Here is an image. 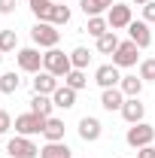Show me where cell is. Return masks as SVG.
I'll use <instances>...</instances> for the list:
<instances>
[{"label": "cell", "instance_id": "obj_1", "mask_svg": "<svg viewBox=\"0 0 155 158\" xmlns=\"http://www.w3.org/2000/svg\"><path fill=\"white\" fill-rule=\"evenodd\" d=\"M31 40L37 43L40 49H55L61 40V31L52 24V21H37L34 27H31Z\"/></svg>", "mask_w": 155, "mask_h": 158}, {"label": "cell", "instance_id": "obj_2", "mask_svg": "<svg viewBox=\"0 0 155 158\" xmlns=\"http://www.w3.org/2000/svg\"><path fill=\"white\" fill-rule=\"evenodd\" d=\"M43 70H49L52 76H67L70 70H73V64H70V55H64L61 49H49L46 55H43Z\"/></svg>", "mask_w": 155, "mask_h": 158}, {"label": "cell", "instance_id": "obj_3", "mask_svg": "<svg viewBox=\"0 0 155 158\" xmlns=\"http://www.w3.org/2000/svg\"><path fill=\"white\" fill-rule=\"evenodd\" d=\"M125 140H128V146H134V149L152 146V140H155V128H152V125H146V122H137V125H131V128H128Z\"/></svg>", "mask_w": 155, "mask_h": 158}, {"label": "cell", "instance_id": "obj_4", "mask_svg": "<svg viewBox=\"0 0 155 158\" xmlns=\"http://www.w3.org/2000/svg\"><path fill=\"white\" fill-rule=\"evenodd\" d=\"M46 128V118L37 116V113H24V116H15V131L21 137H34V134H43Z\"/></svg>", "mask_w": 155, "mask_h": 158}, {"label": "cell", "instance_id": "obj_5", "mask_svg": "<svg viewBox=\"0 0 155 158\" xmlns=\"http://www.w3.org/2000/svg\"><path fill=\"white\" fill-rule=\"evenodd\" d=\"M137 52H140V46H137L134 40H125V43H119V49L113 52V64H116L119 70H122V67H134L137 64Z\"/></svg>", "mask_w": 155, "mask_h": 158}, {"label": "cell", "instance_id": "obj_6", "mask_svg": "<svg viewBox=\"0 0 155 158\" xmlns=\"http://www.w3.org/2000/svg\"><path fill=\"white\" fill-rule=\"evenodd\" d=\"M6 152H9L12 158H37L40 155V149L34 146V140H31V137H21V134L6 143Z\"/></svg>", "mask_w": 155, "mask_h": 158}, {"label": "cell", "instance_id": "obj_7", "mask_svg": "<svg viewBox=\"0 0 155 158\" xmlns=\"http://www.w3.org/2000/svg\"><path fill=\"white\" fill-rule=\"evenodd\" d=\"M107 21H110V31H122L134 21V12L128 3H113V9L107 12Z\"/></svg>", "mask_w": 155, "mask_h": 158}, {"label": "cell", "instance_id": "obj_8", "mask_svg": "<svg viewBox=\"0 0 155 158\" xmlns=\"http://www.w3.org/2000/svg\"><path fill=\"white\" fill-rule=\"evenodd\" d=\"M15 61H19V70H24V73H40V67H43V55L34 46L31 49H19Z\"/></svg>", "mask_w": 155, "mask_h": 158}, {"label": "cell", "instance_id": "obj_9", "mask_svg": "<svg viewBox=\"0 0 155 158\" xmlns=\"http://www.w3.org/2000/svg\"><path fill=\"white\" fill-rule=\"evenodd\" d=\"M94 82L100 85V88H116L119 82H122V73H119L116 64H103V67L94 70Z\"/></svg>", "mask_w": 155, "mask_h": 158}, {"label": "cell", "instance_id": "obj_10", "mask_svg": "<svg viewBox=\"0 0 155 158\" xmlns=\"http://www.w3.org/2000/svg\"><path fill=\"white\" fill-rule=\"evenodd\" d=\"M122 118L128 122V125H137V122H143V116H146V106L140 103V98H125V103H122Z\"/></svg>", "mask_w": 155, "mask_h": 158}, {"label": "cell", "instance_id": "obj_11", "mask_svg": "<svg viewBox=\"0 0 155 158\" xmlns=\"http://www.w3.org/2000/svg\"><path fill=\"white\" fill-rule=\"evenodd\" d=\"M31 85H34V94H49V98H52V94L58 91V76H52L49 70H40Z\"/></svg>", "mask_w": 155, "mask_h": 158}, {"label": "cell", "instance_id": "obj_12", "mask_svg": "<svg viewBox=\"0 0 155 158\" xmlns=\"http://www.w3.org/2000/svg\"><path fill=\"white\" fill-rule=\"evenodd\" d=\"M100 134H103V125H100L94 116L79 118V137L85 140V143H94V140H100Z\"/></svg>", "mask_w": 155, "mask_h": 158}, {"label": "cell", "instance_id": "obj_13", "mask_svg": "<svg viewBox=\"0 0 155 158\" xmlns=\"http://www.w3.org/2000/svg\"><path fill=\"white\" fill-rule=\"evenodd\" d=\"M128 37L134 40L140 49H146L152 43V31H149V21H131L128 24Z\"/></svg>", "mask_w": 155, "mask_h": 158}, {"label": "cell", "instance_id": "obj_14", "mask_svg": "<svg viewBox=\"0 0 155 158\" xmlns=\"http://www.w3.org/2000/svg\"><path fill=\"white\" fill-rule=\"evenodd\" d=\"M122 103H125V94H122V88H103V94H100V106L103 110H110V113H116L122 110Z\"/></svg>", "mask_w": 155, "mask_h": 158}, {"label": "cell", "instance_id": "obj_15", "mask_svg": "<svg viewBox=\"0 0 155 158\" xmlns=\"http://www.w3.org/2000/svg\"><path fill=\"white\" fill-rule=\"evenodd\" d=\"M43 137H46V143H61L64 140V122L49 116L46 118V128H43Z\"/></svg>", "mask_w": 155, "mask_h": 158}, {"label": "cell", "instance_id": "obj_16", "mask_svg": "<svg viewBox=\"0 0 155 158\" xmlns=\"http://www.w3.org/2000/svg\"><path fill=\"white\" fill-rule=\"evenodd\" d=\"M52 103L61 106V110H70V106H76V91L70 85H58V91L52 94Z\"/></svg>", "mask_w": 155, "mask_h": 158}, {"label": "cell", "instance_id": "obj_17", "mask_svg": "<svg viewBox=\"0 0 155 158\" xmlns=\"http://www.w3.org/2000/svg\"><path fill=\"white\" fill-rule=\"evenodd\" d=\"M52 110H55V103H52L49 94H34V98H31V113L49 118V116H52Z\"/></svg>", "mask_w": 155, "mask_h": 158}, {"label": "cell", "instance_id": "obj_18", "mask_svg": "<svg viewBox=\"0 0 155 158\" xmlns=\"http://www.w3.org/2000/svg\"><path fill=\"white\" fill-rule=\"evenodd\" d=\"M40 158H73V152H70V146L61 140V143H46V146L40 149Z\"/></svg>", "mask_w": 155, "mask_h": 158}, {"label": "cell", "instance_id": "obj_19", "mask_svg": "<svg viewBox=\"0 0 155 158\" xmlns=\"http://www.w3.org/2000/svg\"><path fill=\"white\" fill-rule=\"evenodd\" d=\"M79 6L91 19V15H100V12H110L113 9V0H79Z\"/></svg>", "mask_w": 155, "mask_h": 158}, {"label": "cell", "instance_id": "obj_20", "mask_svg": "<svg viewBox=\"0 0 155 158\" xmlns=\"http://www.w3.org/2000/svg\"><path fill=\"white\" fill-rule=\"evenodd\" d=\"M119 88H122L125 98H140V91H143V79H140V76H122Z\"/></svg>", "mask_w": 155, "mask_h": 158}, {"label": "cell", "instance_id": "obj_21", "mask_svg": "<svg viewBox=\"0 0 155 158\" xmlns=\"http://www.w3.org/2000/svg\"><path fill=\"white\" fill-rule=\"evenodd\" d=\"M119 49V37H116V31H107L103 37H97V52L100 55H113Z\"/></svg>", "mask_w": 155, "mask_h": 158}, {"label": "cell", "instance_id": "obj_22", "mask_svg": "<svg viewBox=\"0 0 155 158\" xmlns=\"http://www.w3.org/2000/svg\"><path fill=\"white\" fill-rule=\"evenodd\" d=\"M70 64H73V70H85V67L91 64V52H88L85 46H76V49L70 52Z\"/></svg>", "mask_w": 155, "mask_h": 158}, {"label": "cell", "instance_id": "obj_23", "mask_svg": "<svg viewBox=\"0 0 155 158\" xmlns=\"http://www.w3.org/2000/svg\"><path fill=\"white\" fill-rule=\"evenodd\" d=\"M19 85H21V79H19L15 70H9V73H3V76H0V91H3V94H15V91H19Z\"/></svg>", "mask_w": 155, "mask_h": 158}, {"label": "cell", "instance_id": "obj_24", "mask_svg": "<svg viewBox=\"0 0 155 158\" xmlns=\"http://www.w3.org/2000/svg\"><path fill=\"white\" fill-rule=\"evenodd\" d=\"M64 85H70L73 91H82V88L88 85V79H85V70H70V73L64 76Z\"/></svg>", "mask_w": 155, "mask_h": 158}, {"label": "cell", "instance_id": "obj_25", "mask_svg": "<svg viewBox=\"0 0 155 158\" xmlns=\"http://www.w3.org/2000/svg\"><path fill=\"white\" fill-rule=\"evenodd\" d=\"M85 31H88V34H91V37H103V34H107V31H110V21L107 19H100V15H91V19H88V27H85Z\"/></svg>", "mask_w": 155, "mask_h": 158}, {"label": "cell", "instance_id": "obj_26", "mask_svg": "<svg viewBox=\"0 0 155 158\" xmlns=\"http://www.w3.org/2000/svg\"><path fill=\"white\" fill-rule=\"evenodd\" d=\"M49 21L58 27V24H67L70 21V9L64 6V3H52V15H49Z\"/></svg>", "mask_w": 155, "mask_h": 158}, {"label": "cell", "instance_id": "obj_27", "mask_svg": "<svg viewBox=\"0 0 155 158\" xmlns=\"http://www.w3.org/2000/svg\"><path fill=\"white\" fill-rule=\"evenodd\" d=\"M19 49V34L15 31H0V52H15Z\"/></svg>", "mask_w": 155, "mask_h": 158}, {"label": "cell", "instance_id": "obj_28", "mask_svg": "<svg viewBox=\"0 0 155 158\" xmlns=\"http://www.w3.org/2000/svg\"><path fill=\"white\" fill-rule=\"evenodd\" d=\"M140 79L143 82H155V58L140 61Z\"/></svg>", "mask_w": 155, "mask_h": 158}, {"label": "cell", "instance_id": "obj_29", "mask_svg": "<svg viewBox=\"0 0 155 158\" xmlns=\"http://www.w3.org/2000/svg\"><path fill=\"white\" fill-rule=\"evenodd\" d=\"M34 9V15H37L40 21H49V15H52V3L46 0V3H40V6H31Z\"/></svg>", "mask_w": 155, "mask_h": 158}, {"label": "cell", "instance_id": "obj_30", "mask_svg": "<svg viewBox=\"0 0 155 158\" xmlns=\"http://www.w3.org/2000/svg\"><path fill=\"white\" fill-rule=\"evenodd\" d=\"M19 6V0H0V15H12Z\"/></svg>", "mask_w": 155, "mask_h": 158}, {"label": "cell", "instance_id": "obj_31", "mask_svg": "<svg viewBox=\"0 0 155 158\" xmlns=\"http://www.w3.org/2000/svg\"><path fill=\"white\" fill-rule=\"evenodd\" d=\"M143 21H155V0H149L143 6Z\"/></svg>", "mask_w": 155, "mask_h": 158}, {"label": "cell", "instance_id": "obj_32", "mask_svg": "<svg viewBox=\"0 0 155 158\" xmlns=\"http://www.w3.org/2000/svg\"><path fill=\"white\" fill-rule=\"evenodd\" d=\"M9 128H12V118H9V113H3V110H0V134H6Z\"/></svg>", "mask_w": 155, "mask_h": 158}, {"label": "cell", "instance_id": "obj_33", "mask_svg": "<svg viewBox=\"0 0 155 158\" xmlns=\"http://www.w3.org/2000/svg\"><path fill=\"white\" fill-rule=\"evenodd\" d=\"M137 158H155V149L152 146H143V149H137Z\"/></svg>", "mask_w": 155, "mask_h": 158}, {"label": "cell", "instance_id": "obj_34", "mask_svg": "<svg viewBox=\"0 0 155 158\" xmlns=\"http://www.w3.org/2000/svg\"><path fill=\"white\" fill-rule=\"evenodd\" d=\"M40 3H46V0H31V6H40Z\"/></svg>", "mask_w": 155, "mask_h": 158}, {"label": "cell", "instance_id": "obj_35", "mask_svg": "<svg viewBox=\"0 0 155 158\" xmlns=\"http://www.w3.org/2000/svg\"><path fill=\"white\" fill-rule=\"evenodd\" d=\"M134 3H140V6H146V3H149V0H134Z\"/></svg>", "mask_w": 155, "mask_h": 158}, {"label": "cell", "instance_id": "obj_36", "mask_svg": "<svg viewBox=\"0 0 155 158\" xmlns=\"http://www.w3.org/2000/svg\"><path fill=\"white\" fill-rule=\"evenodd\" d=\"M0 61H3V52H0Z\"/></svg>", "mask_w": 155, "mask_h": 158}]
</instances>
